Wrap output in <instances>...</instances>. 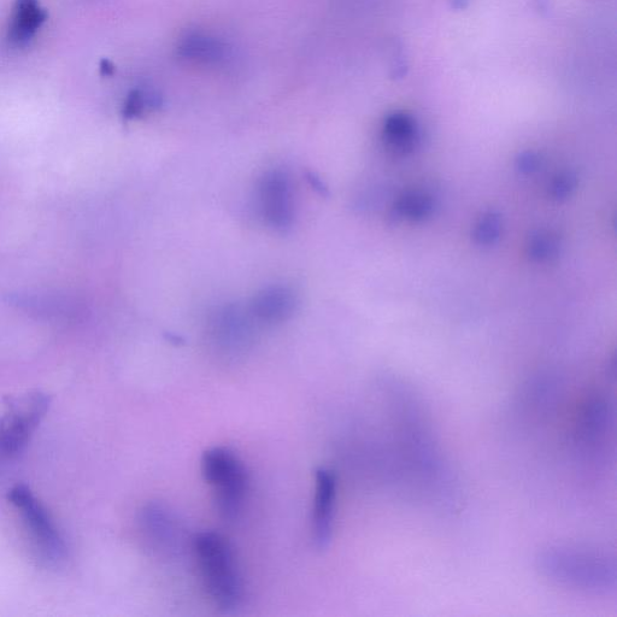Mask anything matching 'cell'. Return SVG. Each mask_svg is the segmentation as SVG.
<instances>
[{"instance_id":"cell-19","label":"cell","mask_w":617,"mask_h":617,"mask_svg":"<svg viewBox=\"0 0 617 617\" xmlns=\"http://www.w3.org/2000/svg\"><path fill=\"white\" fill-rule=\"evenodd\" d=\"M0 456H3V455H2V452H0ZM3 457H4V456H3Z\"/></svg>"},{"instance_id":"cell-15","label":"cell","mask_w":617,"mask_h":617,"mask_svg":"<svg viewBox=\"0 0 617 617\" xmlns=\"http://www.w3.org/2000/svg\"><path fill=\"white\" fill-rule=\"evenodd\" d=\"M578 176L573 172L557 174L550 184V196L557 202L566 201L577 190Z\"/></svg>"},{"instance_id":"cell-17","label":"cell","mask_w":617,"mask_h":617,"mask_svg":"<svg viewBox=\"0 0 617 617\" xmlns=\"http://www.w3.org/2000/svg\"><path fill=\"white\" fill-rule=\"evenodd\" d=\"M517 172L524 175L537 173L542 168V157L534 151H524L515 158Z\"/></svg>"},{"instance_id":"cell-1","label":"cell","mask_w":617,"mask_h":617,"mask_svg":"<svg viewBox=\"0 0 617 617\" xmlns=\"http://www.w3.org/2000/svg\"><path fill=\"white\" fill-rule=\"evenodd\" d=\"M537 567L546 579L567 589L607 595L616 589V562L603 551L557 545L543 550Z\"/></svg>"},{"instance_id":"cell-9","label":"cell","mask_w":617,"mask_h":617,"mask_svg":"<svg viewBox=\"0 0 617 617\" xmlns=\"http://www.w3.org/2000/svg\"><path fill=\"white\" fill-rule=\"evenodd\" d=\"M296 297L285 287H270L255 297L251 314L264 323L286 321L295 313Z\"/></svg>"},{"instance_id":"cell-3","label":"cell","mask_w":617,"mask_h":617,"mask_svg":"<svg viewBox=\"0 0 617 617\" xmlns=\"http://www.w3.org/2000/svg\"><path fill=\"white\" fill-rule=\"evenodd\" d=\"M202 474L214 487L216 509L222 519H238L249 491L248 470L240 457L222 446L211 448L202 457Z\"/></svg>"},{"instance_id":"cell-11","label":"cell","mask_w":617,"mask_h":617,"mask_svg":"<svg viewBox=\"0 0 617 617\" xmlns=\"http://www.w3.org/2000/svg\"><path fill=\"white\" fill-rule=\"evenodd\" d=\"M436 199L425 191H409L399 197L391 209V221L422 222L434 214Z\"/></svg>"},{"instance_id":"cell-18","label":"cell","mask_w":617,"mask_h":617,"mask_svg":"<svg viewBox=\"0 0 617 617\" xmlns=\"http://www.w3.org/2000/svg\"><path fill=\"white\" fill-rule=\"evenodd\" d=\"M114 66L113 63H111L108 60H102L101 62V74L103 76H110L114 74Z\"/></svg>"},{"instance_id":"cell-6","label":"cell","mask_w":617,"mask_h":617,"mask_svg":"<svg viewBox=\"0 0 617 617\" xmlns=\"http://www.w3.org/2000/svg\"><path fill=\"white\" fill-rule=\"evenodd\" d=\"M337 478L327 468L315 472V497L311 530L317 549L328 548L332 542L334 519H336Z\"/></svg>"},{"instance_id":"cell-13","label":"cell","mask_w":617,"mask_h":617,"mask_svg":"<svg viewBox=\"0 0 617 617\" xmlns=\"http://www.w3.org/2000/svg\"><path fill=\"white\" fill-rule=\"evenodd\" d=\"M503 231V219L498 211H487L474 228L473 238L475 244L489 248L496 245L501 239Z\"/></svg>"},{"instance_id":"cell-5","label":"cell","mask_w":617,"mask_h":617,"mask_svg":"<svg viewBox=\"0 0 617 617\" xmlns=\"http://www.w3.org/2000/svg\"><path fill=\"white\" fill-rule=\"evenodd\" d=\"M8 499L19 511L39 556L50 564L66 561L68 549L62 533L49 510L33 491L19 484L9 491Z\"/></svg>"},{"instance_id":"cell-4","label":"cell","mask_w":617,"mask_h":617,"mask_svg":"<svg viewBox=\"0 0 617 617\" xmlns=\"http://www.w3.org/2000/svg\"><path fill=\"white\" fill-rule=\"evenodd\" d=\"M51 396L34 390L11 395L4 399V413L0 417V452L4 457H19L51 407Z\"/></svg>"},{"instance_id":"cell-14","label":"cell","mask_w":617,"mask_h":617,"mask_svg":"<svg viewBox=\"0 0 617 617\" xmlns=\"http://www.w3.org/2000/svg\"><path fill=\"white\" fill-rule=\"evenodd\" d=\"M181 50L191 60L210 61L222 55L219 43L213 39L199 37V35L187 38Z\"/></svg>"},{"instance_id":"cell-2","label":"cell","mask_w":617,"mask_h":617,"mask_svg":"<svg viewBox=\"0 0 617 617\" xmlns=\"http://www.w3.org/2000/svg\"><path fill=\"white\" fill-rule=\"evenodd\" d=\"M199 568L209 596L223 611L239 608L244 599V583L232 545L220 533H198L193 539Z\"/></svg>"},{"instance_id":"cell-7","label":"cell","mask_w":617,"mask_h":617,"mask_svg":"<svg viewBox=\"0 0 617 617\" xmlns=\"http://www.w3.org/2000/svg\"><path fill=\"white\" fill-rule=\"evenodd\" d=\"M258 199L262 216L269 226L280 231L291 227L295 210L290 181L285 174L273 172L264 176L258 190Z\"/></svg>"},{"instance_id":"cell-10","label":"cell","mask_w":617,"mask_h":617,"mask_svg":"<svg viewBox=\"0 0 617 617\" xmlns=\"http://www.w3.org/2000/svg\"><path fill=\"white\" fill-rule=\"evenodd\" d=\"M384 140L387 148L401 156H407L419 148L420 128L413 117L407 114H392L384 125Z\"/></svg>"},{"instance_id":"cell-16","label":"cell","mask_w":617,"mask_h":617,"mask_svg":"<svg viewBox=\"0 0 617 617\" xmlns=\"http://www.w3.org/2000/svg\"><path fill=\"white\" fill-rule=\"evenodd\" d=\"M154 105V98L150 97L149 94L143 91H133L129 93L126 99L125 107H123V116L127 120L137 119V117L145 114Z\"/></svg>"},{"instance_id":"cell-12","label":"cell","mask_w":617,"mask_h":617,"mask_svg":"<svg viewBox=\"0 0 617 617\" xmlns=\"http://www.w3.org/2000/svg\"><path fill=\"white\" fill-rule=\"evenodd\" d=\"M561 248V240L557 234L539 231L533 233L528 239L527 255L533 262H549L560 256Z\"/></svg>"},{"instance_id":"cell-8","label":"cell","mask_w":617,"mask_h":617,"mask_svg":"<svg viewBox=\"0 0 617 617\" xmlns=\"http://www.w3.org/2000/svg\"><path fill=\"white\" fill-rule=\"evenodd\" d=\"M49 13L39 0H16L8 28L11 45L25 46L47 21Z\"/></svg>"}]
</instances>
